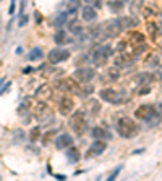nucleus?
<instances>
[{
  "mask_svg": "<svg viewBox=\"0 0 162 181\" xmlns=\"http://www.w3.org/2000/svg\"><path fill=\"white\" fill-rule=\"evenodd\" d=\"M117 129H118V134L125 137V139H131V137L138 136V133H139V126L131 118H126V117L118 120Z\"/></svg>",
  "mask_w": 162,
  "mask_h": 181,
  "instance_id": "obj_1",
  "label": "nucleus"
},
{
  "mask_svg": "<svg viewBox=\"0 0 162 181\" xmlns=\"http://www.w3.org/2000/svg\"><path fill=\"white\" fill-rule=\"evenodd\" d=\"M99 96L102 100H105V102L109 104H123L125 102V94L123 92H115L114 89H102L99 92Z\"/></svg>",
  "mask_w": 162,
  "mask_h": 181,
  "instance_id": "obj_2",
  "label": "nucleus"
},
{
  "mask_svg": "<svg viewBox=\"0 0 162 181\" xmlns=\"http://www.w3.org/2000/svg\"><path fill=\"white\" fill-rule=\"evenodd\" d=\"M135 117L139 118V120H144V121H151L154 117H157V112H156V108H154L152 105L144 104V105H141V107L136 108Z\"/></svg>",
  "mask_w": 162,
  "mask_h": 181,
  "instance_id": "obj_3",
  "label": "nucleus"
},
{
  "mask_svg": "<svg viewBox=\"0 0 162 181\" xmlns=\"http://www.w3.org/2000/svg\"><path fill=\"white\" fill-rule=\"evenodd\" d=\"M68 57H70L68 50H65V49H54V50L49 52V63L57 65V63H62V62L68 60Z\"/></svg>",
  "mask_w": 162,
  "mask_h": 181,
  "instance_id": "obj_4",
  "label": "nucleus"
},
{
  "mask_svg": "<svg viewBox=\"0 0 162 181\" xmlns=\"http://www.w3.org/2000/svg\"><path fill=\"white\" fill-rule=\"evenodd\" d=\"M76 79H78V81H81V83H91L94 79V76H96V71L93 70V68H78L75 71V75H73Z\"/></svg>",
  "mask_w": 162,
  "mask_h": 181,
  "instance_id": "obj_5",
  "label": "nucleus"
},
{
  "mask_svg": "<svg viewBox=\"0 0 162 181\" xmlns=\"http://www.w3.org/2000/svg\"><path fill=\"white\" fill-rule=\"evenodd\" d=\"M70 126H72L78 134L83 133V126H84V113H83L81 110L72 115V118H70Z\"/></svg>",
  "mask_w": 162,
  "mask_h": 181,
  "instance_id": "obj_6",
  "label": "nucleus"
},
{
  "mask_svg": "<svg viewBox=\"0 0 162 181\" xmlns=\"http://www.w3.org/2000/svg\"><path fill=\"white\" fill-rule=\"evenodd\" d=\"M105 149H107V142H105L104 139H96L93 144H91V147L88 149V157L101 155Z\"/></svg>",
  "mask_w": 162,
  "mask_h": 181,
  "instance_id": "obj_7",
  "label": "nucleus"
},
{
  "mask_svg": "<svg viewBox=\"0 0 162 181\" xmlns=\"http://www.w3.org/2000/svg\"><path fill=\"white\" fill-rule=\"evenodd\" d=\"M55 146H57V149L60 150H67L73 146V139H72V136L67 134V133H63L60 134L57 139H55Z\"/></svg>",
  "mask_w": 162,
  "mask_h": 181,
  "instance_id": "obj_8",
  "label": "nucleus"
},
{
  "mask_svg": "<svg viewBox=\"0 0 162 181\" xmlns=\"http://www.w3.org/2000/svg\"><path fill=\"white\" fill-rule=\"evenodd\" d=\"M107 58H109V55H107V52H105L104 47H97V49L94 50L93 60H94V63L97 65V67H104L105 62H107Z\"/></svg>",
  "mask_w": 162,
  "mask_h": 181,
  "instance_id": "obj_9",
  "label": "nucleus"
},
{
  "mask_svg": "<svg viewBox=\"0 0 162 181\" xmlns=\"http://www.w3.org/2000/svg\"><path fill=\"white\" fill-rule=\"evenodd\" d=\"M72 110H73V100L68 99V97H63L59 104V112L62 115H70Z\"/></svg>",
  "mask_w": 162,
  "mask_h": 181,
  "instance_id": "obj_10",
  "label": "nucleus"
},
{
  "mask_svg": "<svg viewBox=\"0 0 162 181\" xmlns=\"http://www.w3.org/2000/svg\"><path fill=\"white\" fill-rule=\"evenodd\" d=\"M81 16H83V19H84V21H88V23H91V21H94V19H96V16H97V11H96L94 6L88 5V6H84V8H83V11H81Z\"/></svg>",
  "mask_w": 162,
  "mask_h": 181,
  "instance_id": "obj_11",
  "label": "nucleus"
},
{
  "mask_svg": "<svg viewBox=\"0 0 162 181\" xmlns=\"http://www.w3.org/2000/svg\"><path fill=\"white\" fill-rule=\"evenodd\" d=\"M93 137H94V139H104V141H107V139H110V137H112V134H110L105 128L96 126V128L93 129Z\"/></svg>",
  "mask_w": 162,
  "mask_h": 181,
  "instance_id": "obj_12",
  "label": "nucleus"
},
{
  "mask_svg": "<svg viewBox=\"0 0 162 181\" xmlns=\"http://www.w3.org/2000/svg\"><path fill=\"white\" fill-rule=\"evenodd\" d=\"M68 15H70V11H62V13H59V15L54 18L52 26H55V28H62L63 24H67V23H68Z\"/></svg>",
  "mask_w": 162,
  "mask_h": 181,
  "instance_id": "obj_13",
  "label": "nucleus"
},
{
  "mask_svg": "<svg viewBox=\"0 0 162 181\" xmlns=\"http://www.w3.org/2000/svg\"><path fill=\"white\" fill-rule=\"evenodd\" d=\"M67 158H68V162H72V163H76L81 158V155H80V150L76 149V147H70V149H67Z\"/></svg>",
  "mask_w": 162,
  "mask_h": 181,
  "instance_id": "obj_14",
  "label": "nucleus"
},
{
  "mask_svg": "<svg viewBox=\"0 0 162 181\" xmlns=\"http://www.w3.org/2000/svg\"><path fill=\"white\" fill-rule=\"evenodd\" d=\"M54 41H55V44H57V45H63V44H68V42H70V39L67 37L65 31H59L57 34L54 36Z\"/></svg>",
  "mask_w": 162,
  "mask_h": 181,
  "instance_id": "obj_15",
  "label": "nucleus"
},
{
  "mask_svg": "<svg viewBox=\"0 0 162 181\" xmlns=\"http://www.w3.org/2000/svg\"><path fill=\"white\" fill-rule=\"evenodd\" d=\"M151 81H152V75L151 73H139L136 76V84H139V86L149 84Z\"/></svg>",
  "mask_w": 162,
  "mask_h": 181,
  "instance_id": "obj_16",
  "label": "nucleus"
},
{
  "mask_svg": "<svg viewBox=\"0 0 162 181\" xmlns=\"http://www.w3.org/2000/svg\"><path fill=\"white\" fill-rule=\"evenodd\" d=\"M67 26H68V31L72 32V34H81V31H83L81 24H80L76 19H73V21H68Z\"/></svg>",
  "mask_w": 162,
  "mask_h": 181,
  "instance_id": "obj_17",
  "label": "nucleus"
},
{
  "mask_svg": "<svg viewBox=\"0 0 162 181\" xmlns=\"http://www.w3.org/2000/svg\"><path fill=\"white\" fill-rule=\"evenodd\" d=\"M109 8H110V11H114V13L122 11L123 10V0H110Z\"/></svg>",
  "mask_w": 162,
  "mask_h": 181,
  "instance_id": "obj_18",
  "label": "nucleus"
},
{
  "mask_svg": "<svg viewBox=\"0 0 162 181\" xmlns=\"http://www.w3.org/2000/svg\"><path fill=\"white\" fill-rule=\"evenodd\" d=\"M120 24H122V28H131V26L138 24V19L133 18V16H125V18L120 19Z\"/></svg>",
  "mask_w": 162,
  "mask_h": 181,
  "instance_id": "obj_19",
  "label": "nucleus"
},
{
  "mask_svg": "<svg viewBox=\"0 0 162 181\" xmlns=\"http://www.w3.org/2000/svg\"><path fill=\"white\" fill-rule=\"evenodd\" d=\"M62 86H63V89H65V91H76V89H78V86H76V83L73 81V79H65V81H63L62 83Z\"/></svg>",
  "mask_w": 162,
  "mask_h": 181,
  "instance_id": "obj_20",
  "label": "nucleus"
},
{
  "mask_svg": "<svg viewBox=\"0 0 162 181\" xmlns=\"http://www.w3.org/2000/svg\"><path fill=\"white\" fill-rule=\"evenodd\" d=\"M80 5H81V0H68V6H70V15H75L76 10L80 8Z\"/></svg>",
  "mask_w": 162,
  "mask_h": 181,
  "instance_id": "obj_21",
  "label": "nucleus"
},
{
  "mask_svg": "<svg viewBox=\"0 0 162 181\" xmlns=\"http://www.w3.org/2000/svg\"><path fill=\"white\" fill-rule=\"evenodd\" d=\"M117 63H118V67H130V65H131V58L125 54V55H122L120 58H118Z\"/></svg>",
  "mask_w": 162,
  "mask_h": 181,
  "instance_id": "obj_22",
  "label": "nucleus"
},
{
  "mask_svg": "<svg viewBox=\"0 0 162 181\" xmlns=\"http://www.w3.org/2000/svg\"><path fill=\"white\" fill-rule=\"evenodd\" d=\"M42 50L41 49H33V52L29 54V60H39V58H42Z\"/></svg>",
  "mask_w": 162,
  "mask_h": 181,
  "instance_id": "obj_23",
  "label": "nucleus"
},
{
  "mask_svg": "<svg viewBox=\"0 0 162 181\" xmlns=\"http://www.w3.org/2000/svg\"><path fill=\"white\" fill-rule=\"evenodd\" d=\"M131 41H133V44H143V34H139V32H136V34H131Z\"/></svg>",
  "mask_w": 162,
  "mask_h": 181,
  "instance_id": "obj_24",
  "label": "nucleus"
},
{
  "mask_svg": "<svg viewBox=\"0 0 162 181\" xmlns=\"http://www.w3.org/2000/svg\"><path fill=\"white\" fill-rule=\"evenodd\" d=\"M28 21H29V16H28V15H21V18L18 19V26H20V28L26 26V24H28Z\"/></svg>",
  "mask_w": 162,
  "mask_h": 181,
  "instance_id": "obj_25",
  "label": "nucleus"
},
{
  "mask_svg": "<svg viewBox=\"0 0 162 181\" xmlns=\"http://www.w3.org/2000/svg\"><path fill=\"white\" fill-rule=\"evenodd\" d=\"M84 3H88V5H91V6H94V8H96V6L99 8V6L102 5L101 0H84Z\"/></svg>",
  "mask_w": 162,
  "mask_h": 181,
  "instance_id": "obj_26",
  "label": "nucleus"
},
{
  "mask_svg": "<svg viewBox=\"0 0 162 181\" xmlns=\"http://www.w3.org/2000/svg\"><path fill=\"white\" fill-rule=\"evenodd\" d=\"M147 31H151L152 36L156 34V32H157V26H156V23H149V24H147Z\"/></svg>",
  "mask_w": 162,
  "mask_h": 181,
  "instance_id": "obj_27",
  "label": "nucleus"
},
{
  "mask_svg": "<svg viewBox=\"0 0 162 181\" xmlns=\"http://www.w3.org/2000/svg\"><path fill=\"white\" fill-rule=\"evenodd\" d=\"M15 5H16V0H10V6H8V13H10V15L15 13Z\"/></svg>",
  "mask_w": 162,
  "mask_h": 181,
  "instance_id": "obj_28",
  "label": "nucleus"
},
{
  "mask_svg": "<svg viewBox=\"0 0 162 181\" xmlns=\"http://www.w3.org/2000/svg\"><path fill=\"white\" fill-rule=\"evenodd\" d=\"M37 137H39V128H34L33 131H31V139H33V141H36Z\"/></svg>",
  "mask_w": 162,
  "mask_h": 181,
  "instance_id": "obj_29",
  "label": "nucleus"
},
{
  "mask_svg": "<svg viewBox=\"0 0 162 181\" xmlns=\"http://www.w3.org/2000/svg\"><path fill=\"white\" fill-rule=\"evenodd\" d=\"M157 62H159L157 57H152L151 60H147V65H149V67H157Z\"/></svg>",
  "mask_w": 162,
  "mask_h": 181,
  "instance_id": "obj_30",
  "label": "nucleus"
},
{
  "mask_svg": "<svg viewBox=\"0 0 162 181\" xmlns=\"http://www.w3.org/2000/svg\"><path fill=\"white\" fill-rule=\"evenodd\" d=\"M120 170H122V166H117V168L114 170V173H112V175L109 176V179H115V176L118 175V173H120Z\"/></svg>",
  "mask_w": 162,
  "mask_h": 181,
  "instance_id": "obj_31",
  "label": "nucleus"
},
{
  "mask_svg": "<svg viewBox=\"0 0 162 181\" xmlns=\"http://www.w3.org/2000/svg\"><path fill=\"white\" fill-rule=\"evenodd\" d=\"M54 134H55V131H50V133H47V134L44 136V144H47V142H49V139H50V137H52Z\"/></svg>",
  "mask_w": 162,
  "mask_h": 181,
  "instance_id": "obj_32",
  "label": "nucleus"
},
{
  "mask_svg": "<svg viewBox=\"0 0 162 181\" xmlns=\"http://www.w3.org/2000/svg\"><path fill=\"white\" fill-rule=\"evenodd\" d=\"M143 152H144V149H136V150H133V154H143Z\"/></svg>",
  "mask_w": 162,
  "mask_h": 181,
  "instance_id": "obj_33",
  "label": "nucleus"
},
{
  "mask_svg": "<svg viewBox=\"0 0 162 181\" xmlns=\"http://www.w3.org/2000/svg\"><path fill=\"white\" fill-rule=\"evenodd\" d=\"M36 19H37V23H41V15L39 13H36Z\"/></svg>",
  "mask_w": 162,
  "mask_h": 181,
  "instance_id": "obj_34",
  "label": "nucleus"
},
{
  "mask_svg": "<svg viewBox=\"0 0 162 181\" xmlns=\"http://www.w3.org/2000/svg\"><path fill=\"white\" fill-rule=\"evenodd\" d=\"M57 178H59V179H65L67 176H65V175H57Z\"/></svg>",
  "mask_w": 162,
  "mask_h": 181,
  "instance_id": "obj_35",
  "label": "nucleus"
}]
</instances>
